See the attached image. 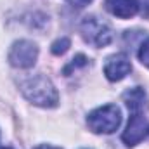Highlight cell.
Wrapping results in <instances>:
<instances>
[{"label": "cell", "mask_w": 149, "mask_h": 149, "mask_svg": "<svg viewBox=\"0 0 149 149\" xmlns=\"http://www.w3.org/2000/svg\"><path fill=\"white\" fill-rule=\"evenodd\" d=\"M0 149H12V148H0Z\"/></svg>", "instance_id": "cell-15"}, {"label": "cell", "mask_w": 149, "mask_h": 149, "mask_svg": "<svg viewBox=\"0 0 149 149\" xmlns=\"http://www.w3.org/2000/svg\"><path fill=\"white\" fill-rule=\"evenodd\" d=\"M139 2V10L142 17H149V0H137Z\"/></svg>", "instance_id": "cell-12"}, {"label": "cell", "mask_w": 149, "mask_h": 149, "mask_svg": "<svg viewBox=\"0 0 149 149\" xmlns=\"http://www.w3.org/2000/svg\"><path fill=\"white\" fill-rule=\"evenodd\" d=\"M148 135H149V121L144 116V111H134L130 120H128V125H127L123 135H121V141L128 148H134Z\"/></svg>", "instance_id": "cell-5"}, {"label": "cell", "mask_w": 149, "mask_h": 149, "mask_svg": "<svg viewBox=\"0 0 149 149\" xmlns=\"http://www.w3.org/2000/svg\"><path fill=\"white\" fill-rule=\"evenodd\" d=\"M121 111L116 104H106L87 116V125L94 134H113L120 128Z\"/></svg>", "instance_id": "cell-2"}, {"label": "cell", "mask_w": 149, "mask_h": 149, "mask_svg": "<svg viewBox=\"0 0 149 149\" xmlns=\"http://www.w3.org/2000/svg\"><path fill=\"white\" fill-rule=\"evenodd\" d=\"M137 56H139V61H141L144 66L149 68V38L146 40V42H142V45L139 47Z\"/></svg>", "instance_id": "cell-11"}, {"label": "cell", "mask_w": 149, "mask_h": 149, "mask_svg": "<svg viewBox=\"0 0 149 149\" xmlns=\"http://www.w3.org/2000/svg\"><path fill=\"white\" fill-rule=\"evenodd\" d=\"M130 71H132V64H130L128 56L125 54H114L111 57H108L104 64V74L109 81H120Z\"/></svg>", "instance_id": "cell-6"}, {"label": "cell", "mask_w": 149, "mask_h": 149, "mask_svg": "<svg viewBox=\"0 0 149 149\" xmlns=\"http://www.w3.org/2000/svg\"><path fill=\"white\" fill-rule=\"evenodd\" d=\"M104 5L108 12L120 19L134 17L139 12V2L137 0H104Z\"/></svg>", "instance_id": "cell-7"}, {"label": "cell", "mask_w": 149, "mask_h": 149, "mask_svg": "<svg viewBox=\"0 0 149 149\" xmlns=\"http://www.w3.org/2000/svg\"><path fill=\"white\" fill-rule=\"evenodd\" d=\"M87 64H88V59H87L83 54H78L76 57L71 59V63L64 68V74H70L73 70H76V68H83V66H87Z\"/></svg>", "instance_id": "cell-9"}, {"label": "cell", "mask_w": 149, "mask_h": 149, "mask_svg": "<svg viewBox=\"0 0 149 149\" xmlns=\"http://www.w3.org/2000/svg\"><path fill=\"white\" fill-rule=\"evenodd\" d=\"M123 101H125V104H127L130 113L144 111L148 108V95H146L144 88H141V87H134V88L127 90L123 94Z\"/></svg>", "instance_id": "cell-8"}, {"label": "cell", "mask_w": 149, "mask_h": 149, "mask_svg": "<svg viewBox=\"0 0 149 149\" xmlns=\"http://www.w3.org/2000/svg\"><path fill=\"white\" fill-rule=\"evenodd\" d=\"M80 33H81V37L87 43H90L94 47H106L113 42L111 26L106 21H102L95 16H88L81 21Z\"/></svg>", "instance_id": "cell-3"}, {"label": "cell", "mask_w": 149, "mask_h": 149, "mask_svg": "<svg viewBox=\"0 0 149 149\" xmlns=\"http://www.w3.org/2000/svg\"><path fill=\"white\" fill-rule=\"evenodd\" d=\"M35 149H61V148H56V146H49V144H42V146H37Z\"/></svg>", "instance_id": "cell-14"}, {"label": "cell", "mask_w": 149, "mask_h": 149, "mask_svg": "<svg viewBox=\"0 0 149 149\" xmlns=\"http://www.w3.org/2000/svg\"><path fill=\"white\" fill-rule=\"evenodd\" d=\"M21 92L23 95L42 108H56L57 102H59V94L56 90V87L52 85V81L43 76V74H33V76H28L24 78L21 83Z\"/></svg>", "instance_id": "cell-1"}, {"label": "cell", "mask_w": 149, "mask_h": 149, "mask_svg": "<svg viewBox=\"0 0 149 149\" xmlns=\"http://www.w3.org/2000/svg\"><path fill=\"white\" fill-rule=\"evenodd\" d=\"M73 7H78V9H81V7H85V5H88L92 0H68Z\"/></svg>", "instance_id": "cell-13"}, {"label": "cell", "mask_w": 149, "mask_h": 149, "mask_svg": "<svg viewBox=\"0 0 149 149\" xmlns=\"http://www.w3.org/2000/svg\"><path fill=\"white\" fill-rule=\"evenodd\" d=\"M38 59V47L31 40H17L10 45L9 50V63L14 68H23L28 70L35 66Z\"/></svg>", "instance_id": "cell-4"}, {"label": "cell", "mask_w": 149, "mask_h": 149, "mask_svg": "<svg viewBox=\"0 0 149 149\" xmlns=\"http://www.w3.org/2000/svg\"><path fill=\"white\" fill-rule=\"evenodd\" d=\"M70 45H71L70 38H61V40H56V42L52 43V54L61 56V54H64V52L70 49Z\"/></svg>", "instance_id": "cell-10"}]
</instances>
